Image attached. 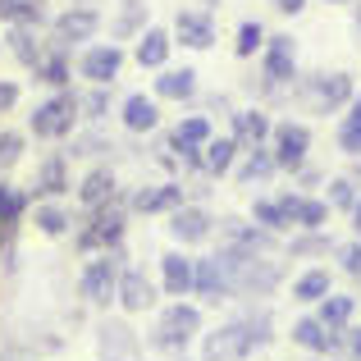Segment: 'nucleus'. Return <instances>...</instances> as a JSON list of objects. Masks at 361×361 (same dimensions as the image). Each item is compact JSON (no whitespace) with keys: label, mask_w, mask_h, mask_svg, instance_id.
I'll return each instance as SVG.
<instances>
[{"label":"nucleus","mask_w":361,"mask_h":361,"mask_svg":"<svg viewBox=\"0 0 361 361\" xmlns=\"http://www.w3.org/2000/svg\"><path fill=\"white\" fill-rule=\"evenodd\" d=\"M5 42H9V55H14L23 69H37V64L46 60V51H51V42H46V37L37 32L32 23H14Z\"/></svg>","instance_id":"412c9836"},{"label":"nucleus","mask_w":361,"mask_h":361,"mask_svg":"<svg viewBox=\"0 0 361 361\" xmlns=\"http://www.w3.org/2000/svg\"><path fill=\"white\" fill-rule=\"evenodd\" d=\"M274 174H279V165H274V151L265 147V142H261V147H247V151H243L238 183L252 188V183H265V178H274Z\"/></svg>","instance_id":"c85d7f7f"},{"label":"nucleus","mask_w":361,"mask_h":361,"mask_svg":"<svg viewBox=\"0 0 361 361\" xmlns=\"http://www.w3.org/2000/svg\"><path fill=\"white\" fill-rule=\"evenodd\" d=\"M0 23H32L42 27L46 23V0H0Z\"/></svg>","instance_id":"2f4dec72"},{"label":"nucleus","mask_w":361,"mask_h":361,"mask_svg":"<svg viewBox=\"0 0 361 361\" xmlns=\"http://www.w3.org/2000/svg\"><path fill=\"white\" fill-rule=\"evenodd\" d=\"M156 97L160 101H192L197 97V69H160Z\"/></svg>","instance_id":"c756f323"},{"label":"nucleus","mask_w":361,"mask_h":361,"mask_svg":"<svg viewBox=\"0 0 361 361\" xmlns=\"http://www.w3.org/2000/svg\"><path fill=\"white\" fill-rule=\"evenodd\" d=\"M123 220H128V202H123V197L87 211V220L78 224V252H110V247H119L123 243Z\"/></svg>","instance_id":"7ed1b4c3"},{"label":"nucleus","mask_w":361,"mask_h":361,"mask_svg":"<svg viewBox=\"0 0 361 361\" xmlns=\"http://www.w3.org/2000/svg\"><path fill=\"white\" fill-rule=\"evenodd\" d=\"M115 197H119V188H115V174H110V165H97V169H87V174H82V183H78L82 211H97V206L115 202Z\"/></svg>","instance_id":"a878e982"},{"label":"nucleus","mask_w":361,"mask_h":361,"mask_svg":"<svg viewBox=\"0 0 361 361\" xmlns=\"http://www.w3.org/2000/svg\"><path fill=\"white\" fill-rule=\"evenodd\" d=\"M197 334H202V311H197L192 302L174 298L165 311H160L156 329H151V348H160V353H183Z\"/></svg>","instance_id":"f257e3e1"},{"label":"nucleus","mask_w":361,"mask_h":361,"mask_svg":"<svg viewBox=\"0 0 361 361\" xmlns=\"http://www.w3.org/2000/svg\"><path fill=\"white\" fill-rule=\"evenodd\" d=\"M78 119H82V110H78V97L73 92H55L51 101H42V106L32 110V137H42V142H64V137H73V128H78Z\"/></svg>","instance_id":"20e7f679"},{"label":"nucleus","mask_w":361,"mask_h":361,"mask_svg":"<svg viewBox=\"0 0 361 361\" xmlns=\"http://www.w3.org/2000/svg\"><path fill=\"white\" fill-rule=\"evenodd\" d=\"M0 361H27V357L18 353V348H5V353H0Z\"/></svg>","instance_id":"8fccbe9b"},{"label":"nucleus","mask_w":361,"mask_h":361,"mask_svg":"<svg viewBox=\"0 0 361 361\" xmlns=\"http://www.w3.org/2000/svg\"><path fill=\"white\" fill-rule=\"evenodd\" d=\"M338 265H343V274H357L361 270V238L348 243V247H338Z\"/></svg>","instance_id":"37998d69"},{"label":"nucleus","mask_w":361,"mask_h":361,"mask_svg":"<svg viewBox=\"0 0 361 361\" xmlns=\"http://www.w3.org/2000/svg\"><path fill=\"white\" fill-rule=\"evenodd\" d=\"M353 311H357L353 293H329L325 302H316V320H320V325H329V329H348Z\"/></svg>","instance_id":"7c9ffc66"},{"label":"nucleus","mask_w":361,"mask_h":361,"mask_svg":"<svg viewBox=\"0 0 361 361\" xmlns=\"http://www.w3.org/2000/svg\"><path fill=\"white\" fill-rule=\"evenodd\" d=\"M270 151H274V165H279V169L298 174V169L307 165V156H311V133H307V123H298V119L274 123V133H270Z\"/></svg>","instance_id":"6e6552de"},{"label":"nucleus","mask_w":361,"mask_h":361,"mask_svg":"<svg viewBox=\"0 0 361 361\" xmlns=\"http://www.w3.org/2000/svg\"><path fill=\"white\" fill-rule=\"evenodd\" d=\"M238 142H233V133L229 137H211L202 147V174H211V178H224L233 169V160H238Z\"/></svg>","instance_id":"cd10ccee"},{"label":"nucleus","mask_w":361,"mask_h":361,"mask_svg":"<svg viewBox=\"0 0 361 361\" xmlns=\"http://www.w3.org/2000/svg\"><path fill=\"white\" fill-rule=\"evenodd\" d=\"M101 32V9H92V5H69L64 14H55L51 18V37L46 42L55 46V51H73V46H82V42H92V37Z\"/></svg>","instance_id":"0eeeda50"},{"label":"nucleus","mask_w":361,"mask_h":361,"mask_svg":"<svg viewBox=\"0 0 361 361\" xmlns=\"http://www.w3.org/2000/svg\"><path fill=\"white\" fill-rule=\"evenodd\" d=\"M119 119H123V128L128 133H156L160 128V106H156V97H142V92H133V97H123V110H119Z\"/></svg>","instance_id":"b1692460"},{"label":"nucleus","mask_w":361,"mask_h":361,"mask_svg":"<svg viewBox=\"0 0 361 361\" xmlns=\"http://www.w3.org/2000/svg\"><path fill=\"white\" fill-rule=\"evenodd\" d=\"M78 110H82V119L87 123H101L110 115V87H87L78 97Z\"/></svg>","instance_id":"ea45409f"},{"label":"nucleus","mask_w":361,"mask_h":361,"mask_svg":"<svg viewBox=\"0 0 361 361\" xmlns=\"http://www.w3.org/2000/svg\"><path fill=\"white\" fill-rule=\"evenodd\" d=\"M169 46H174V32L169 27H142V37H137V51H133V60L142 64V69H165V60H169Z\"/></svg>","instance_id":"5701e85b"},{"label":"nucleus","mask_w":361,"mask_h":361,"mask_svg":"<svg viewBox=\"0 0 361 361\" xmlns=\"http://www.w3.org/2000/svg\"><path fill=\"white\" fill-rule=\"evenodd\" d=\"M128 211H137V215H169V211H178V206L188 202V192H183V183H142V188H133L128 197Z\"/></svg>","instance_id":"f8f14e48"},{"label":"nucleus","mask_w":361,"mask_h":361,"mask_svg":"<svg viewBox=\"0 0 361 361\" xmlns=\"http://www.w3.org/2000/svg\"><path fill=\"white\" fill-rule=\"evenodd\" d=\"M320 361H325V357H320Z\"/></svg>","instance_id":"4d7b16f0"},{"label":"nucleus","mask_w":361,"mask_h":361,"mask_svg":"<svg viewBox=\"0 0 361 361\" xmlns=\"http://www.w3.org/2000/svg\"><path fill=\"white\" fill-rule=\"evenodd\" d=\"M23 133H14V128H5L0 133V174H5V169H14L18 160H23Z\"/></svg>","instance_id":"a19ab883"},{"label":"nucleus","mask_w":361,"mask_h":361,"mask_svg":"<svg viewBox=\"0 0 361 361\" xmlns=\"http://www.w3.org/2000/svg\"><path fill=\"white\" fill-rule=\"evenodd\" d=\"M288 338H293L298 348H307V353H316V357H334V353H343V329L320 325L316 316H302L298 325L288 329Z\"/></svg>","instance_id":"f3484780"},{"label":"nucleus","mask_w":361,"mask_h":361,"mask_svg":"<svg viewBox=\"0 0 361 361\" xmlns=\"http://www.w3.org/2000/svg\"><path fill=\"white\" fill-rule=\"evenodd\" d=\"M353 27H357V37H361V5H353Z\"/></svg>","instance_id":"3c124183"},{"label":"nucleus","mask_w":361,"mask_h":361,"mask_svg":"<svg viewBox=\"0 0 361 361\" xmlns=\"http://www.w3.org/2000/svg\"><path fill=\"white\" fill-rule=\"evenodd\" d=\"M119 307L128 311V316H142V311L156 307V283H151V274H142L137 265H123L119 270Z\"/></svg>","instance_id":"a211bd4d"},{"label":"nucleus","mask_w":361,"mask_h":361,"mask_svg":"<svg viewBox=\"0 0 361 361\" xmlns=\"http://www.w3.org/2000/svg\"><path fill=\"white\" fill-rule=\"evenodd\" d=\"M348 119H361V97H353V101H348Z\"/></svg>","instance_id":"09e8293b"},{"label":"nucleus","mask_w":361,"mask_h":361,"mask_svg":"<svg viewBox=\"0 0 361 361\" xmlns=\"http://www.w3.org/2000/svg\"><path fill=\"white\" fill-rule=\"evenodd\" d=\"M252 224H261V229H270V233L293 229L288 215H283V206H279V197H256L252 202Z\"/></svg>","instance_id":"c9c22d12"},{"label":"nucleus","mask_w":361,"mask_h":361,"mask_svg":"<svg viewBox=\"0 0 361 361\" xmlns=\"http://www.w3.org/2000/svg\"><path fill=\"white\" fill-rule=\"evenodd\" d=\"M192 298H202L206 307H215V302H233V279H229V270H224L220 256H197Z\"/></svg>","instance_id":"4468645a"},{"label":"nucleus","mask_w":361,"mask_h":361,"mask_svg":"<svg viewBox=\"0 0 361 361\" xmlns=\"http://www.w3.org/2000/svg\"><path fill=\"white\" fill-rule=\"evenodd\" d=\"M169 238H174L178 247H192V243H206L215 233V215L206 211V206H197V202H183L178 211H169Z\"/></svg>","instance_id":"ddd939ff"},{"label":"nucleus","mask_w":361,"mask_h":361,"mask_svg":"<svg viewBox=\"0 0 361 361\" xmlns=\"http://www.w3.org/2000/svg\"><path fill=\"white\" fill-rule=\"evenodd\" d=\"M270 5L279 9V14H288V18H293V14H302V9H307V0H270Z\"/></svg>","instance_id":"49530a36"},{"label":"nucleus","mask_w":361,"mask_h":361,"mask_svg":"<svg viewBox=\"0 0 361 361\" xmlns=\"http://www.w3.org/2000/svg\"><path fill=\"white\" fill-rule=\"evenodd\" d=\"M298 97L311 115H338L357 92H353V78H348V73H311V78L298 82Z\"/></svg>","instance_id":"39448f33"},{"label":"nucleus","mask_w":361,"mask_h":361,"mask_svg":"<svg viewBox=\"0 0 361 361\" xmlns=\"http://www.w3.org/2000/svg\"><path fill=\"white\" fill-rule=\"evenodd\" d=\"M64 156L69 160H101V156H115V142H110L106 133H78Z\"/></svg>","instance_id":"f704fd0d"},{"label":"nucleus","mask_w":361,"mask_h":361,"mask_svg":"<svg viewBox=\"0 0 361 361\" xmlns=\"http://www.w3.org/2000/svg\"><path fill=\"white\" fill-rule=\"evenodd\" d=\"M348 215H353V233L361 238V197H357V206H353V211H348Z\"/></svg>","instance_id":"de8ad7c7"},{"label":"nucleus","mask_w":361,"mask_h":361,"mask_svg":"<svg viewBox=\"0 0 361 361\" xmlns=\"http://www.w3.org/2000/svg\"><path fill=\"white\" fill-rule=\"evenodd\" d=\"M265 82H270L274 92L293 87V78H298V42H293L288 32H274L265 37Z\"/></svg>","instance_id":"1a4fd4ad"},{"label":"nucleus","mask_w":361,"mask_h":361,"mask_svg":"<svg viewBox=\"0 0 361 361\" xmlns=\"http://www.w3.org/2000/svg\"><path fill=\"white\" fill-rule=\"evenodd\" d=\"M32 192L37 197H64L69 192V156H64V151H55V156H46L42 165H37Z\"/></svg>","instance_id":"393cba45"},{"label":"nucleus","mask_w":361,"mask_h":361,"mask_svg":"<svg viewBox=\"0 0 361 361\" xmlns=\"http://www.w3.org/2000/svg\"><path fill=\"white\" fill-rule=\"evenodd\" d=\"M256 51H265V27L256 23V18H243V23H238V42H233V55H238V60H252Z\"/></svg>","instance_id":"4c0bfd02"},{"label":"nucleus","mask_w":361,"mask_h":361,"mask_svg":"<svg viewBox=\"0 0 361 361\" xmlns=\"http://www.w3.org/2000/svg\"><path fill=\"white\" fill-rule=\"evenodd\" d=\"M169 32L178 37V46H192V51H211L215 46V14L211 9H178L174 27Z\"/></svg>","instance_id":"dca6fc26"},{"label":"nucleus","mask_w":361,"mask_h":361,"mask_svg":"<svg viewBox=\"0 0 361 361\" xmlns=\"http://www.w3.org/2000/svg\"><path fill=\"white\" fill-rule=\"evenodd\" d=\"M32 73H37V82L64 92V87H69V51H55V46H51V51H46V60L37 64Z\"/></svg>","instance_id":"473e14b6"},{"label":"nucleus","mask_w":361,"mask_h":361,"mask_svg":"<svg viewBox=\"0 0 361 361\" xmlns=\"http://www.w3.org/2000/svg\"><path fill=\"white\" fill-rule=\"evenodd\" d=\"M119 5H147V0H119Z\"/></svg>","instance_id":"864d4df0"},{"label":"nucleus","mask_w":361,"mask_h":361,"mask_svg":"<svg viewBox=\"0 0 361 361\" xmlns=\"http://www.w3.org/2000/svg\"><path fill=\"white\" fill-rule=\"evenodd\" d=\"M97 357L101 361H142V338L128 320H101L97 325Z\"/></svg>","instance_id":"9b49d317"},{"label":"nucleus","mask_w":361,"mask_h":361,"mask_svg":"<svg viewBox=\"0 0 361 361\" xmlns=\"http://www.w3.org/2000/svg\"><path fill=\"white\" fill-rule=\"evenodd\" d=\"M325 5H353V0H325Z\"/></svg>","instance_id":"5fc2aeb1"},{"label":"nucleus","mask_w":361,"mask_h":361,"mask_svg":"<svg viewBox=\"0 0 361 361\" xmlns=\"http://www.w3.org/2000/svg\"><path fill=\"white\" fill-rule=\"evenodd\" d=\"M357 188H361V169H348V174H338V178H329V211H353L357 206Z\"/></svg>","instance_id":"72a5a7b5"},{"label":"nucleus","mask_w":361,"mask_h":361,"mask_svg":"<svg viewBox=\"0 0 361 361\" xmlns=\"http://www.w3.org/2000/svg\"><path fill=\"white\" fill-rule=\"evenodd\" d=\"M279 206H283V215H288V224H293L298 233H316V229H325V224H329V202H325V197L283 192Z\"/></svg>","instance_id":"2eb2a0df"},{"label":"nucleus","mask_w":361,"mask_h":361,"mask_svg":"<svg viewBox=\"0 0 361 361\" xmlns=\"http://www.w3.org/2000/svg\"><path fill=\"white\" fill-rule=\"evenodd\" d=\"M142 27H147V5H123V14L110 23V37L128 42V37H142Z\"/></svg>","instance_id":"e433bc0d"},{"label":"nucleus","mask_w":361,"mask_h":361,"mask_svg":"<svg viewBox=\"0 0 361 361\" xmlns=\"http://www.w3.org/2000/svg\"><path fill=\"white\" fill-rule=\"evenodd\" d=\"M18 106V82H9V78H0V115H9V110Z\"/></svg>","instance_id":"c03bdc74"},{"label":"nucleus","mask_w":361,"mask_h":361,"mask_svg":"<svg viewBox=\"0 0 361 361\" xmlns=\"http://www.w3.org/2000/svg\"><path fill=\"white\" fill-rule=\"evenodd\" d=\"M119 270H123V252L110 247V252H97L87 265H82V279H78V293L87 307H101L106 311L110 302L119 298Z\"/></svg>","instance_id":"f03ea898"},{"label":"nucleus","mask_w":361,"mask_h":361,"mask_svg":"<svg viewBox=\"0 0 361 361\" xmlns=\"http://www.w3.org/2000/svg\"><path fill=\"white\" fill-rule=\"evenodd\" d=\"M229 123H233V142H238L243 151H247V147H261V142L274 133V123H270V115H265L261 106L233 110V115H229Z\"/></svg>","instance_id":"4be33fe9"},{"label":"nucleus","mask_w":361,"mask_h":361,"mask_svg":"<svg viewBox=\"0 0 361 361\" xmlns=\"http://www.w3.org/2000/svg\"><path fill=\"white\" fill-rule=\"evenodd\" d=\"M329 293H334V274H329L325 265L302 270L298 279H293V302H302V307H316V302H325Z\"/></svg>","instance_id":"bb28decb"},{"label":"nucleus","mask_w":361,"mask_h":361,"mask_svg":"<svg viewBox=\"0 0 361 361\" xmlns=\"http://www.w3.org/2000/svg\"><path fill=\"white\" fill-rule=\"evenodd\" d=\"M338 151H343V156H361V119H343L338 123Z\"/></svg>","instance_id":"79ce46f5"},{"label":"nucleus","mask_w":361,"mask_h":361,"mask_svg":"<svg viewBox=\"0 0 361 361\" xmlns=\"http://www.w3.org/2000/svg\"><path fill=\"white\" fill-rule=\"evenodd\" d=\"M123 69V51L119 42H97L78 55V78H87V87H110Z\"/></svg>","instance_id":"9d476101"},{"label":"nucleus","mask_w":361,"mask_h":361,"mask_svg":"<svg viewBox=\"0 0 361 361\" xmlns=\"http://www.w3.org/2000/svg\"><path fill=\"white\" fill-rule=\"evenodd\" d=\"M343 353L353 361H361V329H343Z\"/></svg>","instance_id":"a18cd8bd"},{"label":"nucleus","mask_w":361,"mask_h":361,"mask_svg":"<svg viewBox=\"0 0 361 361\" xmlns=\"http://www.w3.org/2000/svg\"><path fill=\"white\" fill-rule=\"evenodd\" d=\"M192 279H197V256H183V252L160 256V288H165L169 298H188V293H192Z\"/></svg>","instance_id":"aec40b11"},{"label":"nucleus","mask_w":361,"mask_h":361,"mask_svg":"<svg viewBox=\"0 0 361 361\" xmlns=\"http://www.w3.org/2000/svg\"><path fill=\"white\" fill-rule=\"evenodd\" d=\"M256 334H252V320H247V311L238 320H229V325L211 329V334L202 338V361H247L256 353Z\"/></svg>","instance_id":"423d86ee"},{"label":"nucleus","mask_w":361,"mask_h":361,"mask_svg":"<svg viewBox=\"0 0 361 361\" xmlns=\"http://www.w3.org/2000/svg\"><path fill=\"white\" fill-rule=\"evenodd\" d=\"M325 252H334V238H329L325 229H316V233H298V238L288 243V256H293V261H302V256H325Z\"/></svg>","instance_id":"58836bf2"},{"label":"nucleus","mask_w":361,"mask_h":361,"mask_svg":"<svg viewBox=\"0 0 361 361\" xmlns=\"http://www.w3.org/2000/svg\"><path fill=\"white\" fill-rule=\"evenodd\" d=\"M32 224H37V233H46V238H69V233L78 229V215H73L60 197H46V202L32 206Z\"/></svg>","instance_id":"6ab92c4d"},{"label":"nucleus","mask_w":361,"mask_h":361,"mask_svg":"<svg viewBox=\"0 0 361 361\" xmlns=\"http://www.w3.org/2000/svg\"><path fill=\"white\" fill-rule=\"evenodd\" d=\"M353 283H357V288H361V270H357V274H353Z\"/></svg>","instance_id":"6e6d98bb"},{"label":"nucleus","mask_w":361,"mask_h":361,"mask_svg":"<svg viewBox=\"0 0 361 361\" xmlns=\"http://www.w3.org/2000/svg\"><path fill=\"white\" fill-rule=\"evenodd\" d=\"M215 5H220V0H202V9H215Z\"/></svg>","instance_id":"603ef678"}]
</instances>
